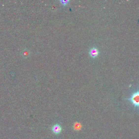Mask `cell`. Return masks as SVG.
I'll use <instances>...</instances> for the list:
<instances>
[{
	"mask_svg": "<svg viewBox=\"0 0 139 139\" xmlns=\"http://www.w3.org/2000/svg\"><path fill=\"white\" fill-rule=\"evenodd\" d=\"M125 100L129 101L134 108L139 109V89L134 91L130 95V98H125Z\"/></svg>",
	"mask_w": 139,
	"mask_h": 139,
	"instance_id": "1",
	"label": "cell"
},
{
	"mask_svg": "<svg viewBox=\"0 0 139 139\" xmlns=\"http://www.w3.org/2000/svg\"><path fill=\"white\" fill-rule=\"evenodd\" d=\"M89 55L92 58H95L99 55V51L96 47H92L89 51Z\"/></svg>",
	"mask_w": 139,
	"mask_h": 139,
	"instance_id": "2",
	"label": "cell"
},
{
	"mask_svg": "<svg viewBox=\"0 0 139 139\" xmlns=\"http://www.w3.org/2000/svg\"><path fill=\"white\" fill-rule=\"evenodd\" d=\"M52 131L55 134H59L62 131V128L59 124H55L52 127Z\"/></svg>",
	"mask_w": 139,
	"mask_h": 139,
	"instance_id": "3",
	"label": "cell"
},
{
	"mask_svg": "<svg viewBox=\"0 0 139 139\" xmlns=\"http://www.w3.org/2000/svg\"><path fill=\"white\" fill-rule=\"evenodd\" d=\"M60 2L61 4L63 5V6H66L67 4H68L70 2L69 0H60Z\"/></svg>",
	"mask_w": 139,
	"mask_h": 139,
	"instance_id": "4",
	"label": "cell"
}]
</instances>
